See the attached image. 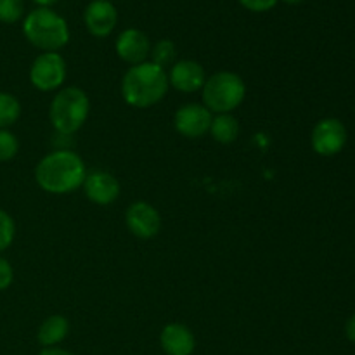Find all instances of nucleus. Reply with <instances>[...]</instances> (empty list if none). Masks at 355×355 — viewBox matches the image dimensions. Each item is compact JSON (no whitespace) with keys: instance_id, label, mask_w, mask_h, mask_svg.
Here are the masks:
<instances>
[{"instance_id":"nucleus-23","label":"nucleus","mask_w":355,"mask_h":355,"mask_svg":"<svg viewBox=\"0 0 355 355\" xmlns=\"http://www.w3.org/2000/svg\"><path fill=\"white\" fill-rule=\"evenodd\" d=\"M238 2L252 12H267V10L274 9L279 0H238Z\"/></svg>"},{"instance_id":"nucleus-3","label":"nucleus","mask_w":355,"mask_h":355,"mask_svg":"<svg viewBox=\"0 0 355 355\" xmlns=\"http://www.w3.org/2000/svg\"><path fill=\"white\" fill-rule=\"evenodd\" d=\"M23 35L40 52H59L69 42L68 21L51 7H37L23 19Z\"/></svg>"},{"instance_id":"nucleus-21","label":"nucleus","mask_w":355,"mask_h":355,"mask_svg":"<svg viewBox=\"0 0 355 355\" xmlns=\"http://www.w3.org/2000/svg\"><path fill=\"white\" fill-rule=\"evenodd\" d=\"M14 238H16V222L10 214L0 208V253L10 248Z\"/></svg>"},{"instance_id":"nucleus-20","label":"nucleus","mask_w":355,"mask_h":355,"mask_svg":"<svg viewBox=\"0 0 355 355\" xmlns=\"http://www.w3.org/2000/svg\"><path fill=\"white\" fill-rule=\"evenodd\" d=\"M24 16V0H0V23L14 24Z\"/></svg>"},{"instance_id":"nucleus-15","label":"nucleus","mask_w":355,"mask_h":355,"mask_svg":"<svg viewBox=\"0 0 355 355\" xmlns=\"http://www.w3.org/2000/svg\"><path fill=\"white\" fill-rule=\"evenodd\" d=\"M69 335V321L68 318L61 314L49 315L37 331V340L42 345V349L47 347H58L59 343L64 342Z\"/></svg>"},{"instance_id":"nucleus-12","label":"nucleus","mask_w":355,"mask_h":355,"mask_svg":"<svg viewBox=\"0 0 355 355\" xmlns=\"http://www.w3.org/2000/svg\"><path fill=\"white\" fill-rule=\"evenodd\" d=\"M151 42L144 31L137 30V28H127L121 31L114 42V52L118 58L127 64L135 66L141 62L149 61V54H151Z\"/></svg>"},{"instance_id":"nucleus-17","label":"nucleus","mask_w":355,"mask_h":355,"mask_svg":"<svg viewBox=\"0 0 355 355\" xmlns=\"http://www.w3.org/2000/svg\"><path fill=\"white\" fill-rule=\"evenodd\" d=\"M21 103L14 94L0 90V130L10 128L21 118Z\"/></svg>"},{"instance_id":"nucleus-22","label":"nucleus","mask_w":355,"mask_h":355,"mask_svg":"<svg viewBox=\"0 0 355 355\" xmlns=\"http://www.w3.org/2000/svg\"><path fill=\"white\" fill-rule=\"evenodd\" d=\"M14 283V267L3 257H0V291H6Z\"/></svg>"},{"instance_id":"nucleus-4","label":"nucleus","mask_w":355,"mask_h":355,"mask_svg":"<svg viewBox=\"0 0 355 355\" xmlns=\"http://www.w3.org/2000/svg\"><path fill=\"white\" fill-rule=\"evenodd\" d=\"M90 114V97L76 85H66L54 94L49 106V120L59 135L71 137L83 125Z\"/></svg>"},{"instance_id":"nucleus-14","label":"nucleus","mask_w":355,"mask_h":355,"mask_svg":"<svg viewBox=\"0 0 355 355\" xmlns=\"http://www.w3.org/2000/svg\"><path fill=\"white\" fill-rule=\"evenodd\" d=\"M159 345L166 355H193L196 336L189 326L182 322H168L159 333Z\"/></svg>"},{"instance_id":"nucleus-8","label":"nucleus","mask_w":355,"mask_h":355,"mask_svg":"<svg viewBox=\"0 0 355 355\" xmlns=\"http://www.w3.org/2000/svg\"><path fill=\"white\" fill-rule=\"evenodd\" d=\"M125 225L137 239H153L162 231L163 218L155 205L139 200L128 205L125 211Z\"/></svg>"},{"instance_id":"nucleus-27","label":"nucleus","mask_w":355,"mask_h":355,"mask_svg":"<svg viewBox=\"0 0 355 355\" xmlns=\"http://www.w3.org/2000/svg\"><path fill=\"white\" fill-rule=\"evenodd\" d=\"M284 3H290V6H295V3H300L304 2V0H283Z\"/></svg>"},{"instance_id":"nucleus-2","label":"nucleus","mask_w":355,"mask_h":355,"mask_svg":"<svg viewBox=\"0 0 355 355\" xmlns=\"http://www.w3.org/2000/svg\"><path fill=\"white\" fill-rule=\"evenodd\" d=\"M166 69L151 61L130 66L121 76L120 92L125 104L135 110H148L162 103L168 94Z\"/></svg>"},{"instance_id":"nucleus-5","label":"nucleus","mask_w":355,"mask_h":355,"mask_svg":"<svg viewBox=\"0 0 355 355\" xmlns=\"http://www.w3.org/2000/svg\"><path fill=\"white\" fill-rule=\"evenodd\" d=\"M246 99V83L241 75L234 71L214 73L207 76L201 89V104L211 111V114L234 113Z\"/></svg>"},{"instance_id":"nucleus-10","label":"nucleus","mask_w":355,"mask_h":355,"mask_svg":"<svg viewBox=\"0 0 355 355\" xmlns=\"http://www.w3.org/2000/svg\"><path fill=\"white\" fill-rule=\"evenodd\" d=\"M82 189L90 203L97 207H110L120 198L121 184L111 172L92 170V172H87Z\"/></svg>"},{"instance_id":"nucleus-26","label":"nucleus","mask_w":355,"mask_h":355,"mask_svg":"<svg viewBox=\"0 0 355 355\" xmlns=\"http://www.w3.org/2000/svg\"><path fill=\"white\" fill-rule=\"evenodd\" d=\"M33 2L37 3L38 7H51V6H54L58 0H33Z\"/></svg>"},{"instance_id":"nucleus-1","label":"nucleus","mask_w":355,"mask_h":355,"mask_svg":"<svg viewBox=\"0 0 355 355\" xmlns=\"http://www.w3.org/2000/svg\"><path fill=\"white\" fill-rule=\"evenodd\" d=\"M82 156L69 148H59L45 155L35 166V182L44 193L64 196L78 191L87 177Z\"/></svg>"},{"instance_id":"nucleus-6","label":"nucleus","mask_w":355,"mask_h":355,"mask_svg":"<svg viewBox=\"0 0 355 355\" xmlns=\"http://www.w3.org/2000/svg\"><path fill=\"white\" fill-rule=\"evenodd\" d=\"M28 76L40 92H58L68 78V64L61 52H40L31 62Z\"/></svg>"},{"instance_id":"nucleus-24","label":"nucleus","mask_w":355,"mask_h":355,"mask_svg":"<svg viewBox=\"0 0 355 355\" xmlns=\"http://www.w3.org/2000/svg\"><path fill=\"white\" fill-rule=\"evenodd\" d=\"M38 355H75L69 350L61 349V347H47V349H42Z\"/></svg>"},{"instance_id":"nucleus-13","label":"nucleus","mask_w":355,"mask_h":355,"mask_svg":"<svg viewBox=\"0 0 355 355\" xmlns=\"http://www.w3.org/2000/svg\"><path fill=\"white\" fill-rule=\"evenodd\" d=\"M83 23L87 31L96 38H106L118 24V10L110 0H92L85 7Z\"/></svg>"},{"instance_id":"nucleus-7","label":"nucleus","mask_w":355,"mask_h":355,"mask_svg":"<svg viewBox=\"0 0 355 355\" xmlns=\"http://www.w3.org/2000/svg\"><path fill=\"white\" fill-rule=\"evenodd\" d=\"M349 141L347 127L338 118H322L314 125L311 134V146L315 155L336 156L343 151Z\"/></svg>"},{"instance_id":"nucleus-11","label":"nucleus","mask_w":355,"mask_h":355,"mask_svg":"<svg viewBox=\"0 0 355 355\" xmlns=\"http://www.w3.org/2000/svg\"><path fill=\"white\" fill-rule=\"evenodd\" d=\"M166 76H168L170 89L180 94L201 92L205 82H207V73H205L203 64L194 61V59L175 61L166 71Z\"/></svg>"},{"instance_id":"nucleus-9","label":"nucleus","mask_w":355,"mask_h":355,"mask_svg":"<svg viewBox=\"0 0 355 355\" xmlns=\"http://www.w3.org/2000/svg\"><path fill=\"white\" fill-rule=\"evenodd\" d=\"M211 111L201 103H186L173 114V128L184 139H201L211 125Z\"/></svg>"},{"instance_id":"nucleus-16","label":"nucleus","mask_w":355,"mask_h":355,"mask_svg":"<svg viewBox=\"0 0 355 355\" xmlns=\"http://www.w3.org/2000/svg\"><path fill=\"white\" fill-rule=\"evenodd\" d=\"M208 134L218 144H232L239 137V121L232 113L214 114Z\"/></svg>"},{"instance_id":"nucleus-18","label":"nucleus","mask_w":355,"mask_h":355,"mask_svg":"<svg viewBox=\"0 0 355 355\" xmlns=\"http://www.w3.org/2000/svg\"><path fill=\"white\" fill-rule=\"evenodd\" d=\"M177 55V47L172 40L168 38H163V40H158L151 47V54H149V61L158 64L159 68L166 69L175 62Z\"/></svg>"},{"instance_id":"nucleus-19","label":"nucleus","mask_w":355,"mask_h":355,"mask_svg":"<svg viewBox=\"0 0 355 355\" xmlns=\"http://www.w3.org/2000/svg\"><path fill=\"white\" fill-rule=\"evenodd\" d=\"M19 153V139L9 128L0 130V163L10 162Z\"/></svg>"},{"instance_id":"nucleus-25","label":"nucleus","mask_w":355,"mask_h":355,"mask_svg":"<svg viewBox=\"0 0 355 355\" xmlns=\"http://www.w3.org/2000/svg\"><path fill=\"white\" fill-rule=\"evenodd\" d=\"M345 336L350 340V342L355 343V314L347 321L345 324Z\"/></svg>"}]
</instances>
